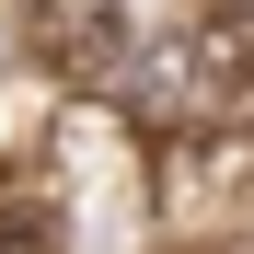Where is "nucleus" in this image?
I'll list each match as a JSON object with an SVG mask.
<instances>
[{
    "instance_id": "nucleus-2",
    "label": "nucleus",
    "mask_w": 254,
    "mask_h": 254,
    "mask_svg": "<svg viewBox=\"0 0 254 254\" xmlns=\"http://www.w3.org/2000/svg\"><path fill=\"white\" fill-rule=\"evenodd\" d=\"M185 81L196 93H243L254 81V0H208L185 23Z\"/></svg>"
},
{
    "instance_id": "nucleus-3",
    "label": "nucleus",
    "mask_w": 254,
    "mask_h": 254,
    "mask_svg": "<svg viewBox=\"0 0 254 254\" xmlns=\"http://www.w3.org/2000/svg\"><path fill=\"white\" fill-rule=\"evenodd\" d=\"M0 254H58V208L12 196V208H0Z\"/></svg>"
},
{
    "instance_id": "nucleus-1",
    "label": "nucleus",
    "mask_w": 254,
    "mask_h": 254,
    "mask_svg": "<svg viewBox=\"0 0 254 254\" xmlns=\"http://www.w3.org/2000/svg\"><path fill=\"white\" fill-rule=\"evenodd\" d=\"M23 47H35V69H58L69 93H104L139 35H127L116 0H23Z\"/></svg>"
}]
</instances>
